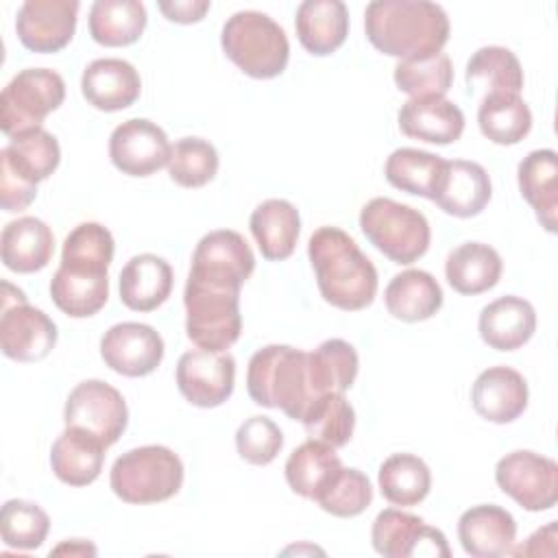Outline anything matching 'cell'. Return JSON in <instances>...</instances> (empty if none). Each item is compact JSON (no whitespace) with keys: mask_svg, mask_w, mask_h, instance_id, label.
<instances>
[{"mask_svg":"<svg viewBox=\"0 0 558 558\" xmlns=\"http://www.w3.org/2000/svg\"><path fill=\"white\" fill-rule=\"evenodd\" d=\"M364 31L379 52L403 61L440 52L449 17L429 0H375L364 11Z\"/></svg>","mask_w":558,"mask_h":558,"instance_id":"6da1fadb","label":"cell"},{"mask_svg":"<svg viewBox=\"0 0 558 558\" xmlns=\"http://www.w3.org/2000/svg\"><path fill=\"white\" fill-rule=\"evenodd\" d=\"M307 255L318 290L329 305L357 312L373 303L377 270L347 231L338 227L316 229L307 242Z\"/></svg>","mask_w":558,"mask_h":558,"instance_id":"7a4b0ae2","label":"cell"},{"mask_svg":"<svg viewBox=\"0 0 558 558\" xmlns=\"http://www.w3.org/2000/svg\"><path fill=\"white\" fill-rule=\"evenodd\" d=\"M251 399L301 421L316 399L307 371V353L288 344H268L253 353L246 371Z\"/></svg>","mask_w":558,"mask_h":558,"instance_id":"3957f363","label":"cell"},{"mask_svg":"<svg viewBox=\"0 0 558 558\" xmlns=\"http://www.w3.org/2000/svg\"><path fill=\"white\" fill-rule=\"evenodd\" d=\"M225 54L253 78L279 76L290 59L286 31L262 11L233 13L220 35Z\"/></svg>","mask_w":558,"mask_h":558,"instance_id":"277c9868","label":"cell"},{"mask_svg":"<svg viewBox=\"0 0 558 558\" xmlns=\"http://www.w3.org/2000/svg\"><path fill=\"white\" fill-rule=\"evenodd\" d=\"M109 484L126 504H159L179 493L183 462L163 445L135 447L113 462Z\"/></svg>","mask_w":558,"mask_h":558,"instance_id":"5b68a950","label":"cell"},{"mask_svg":"<svg viewBox=\"0 0 558 558\" xmlns=\"http://www.w3.org/2000/svg\"><path fill=\"white\" fill-rule=\"evenodd\" d=\"M360 229L395 264L416 262L427 253L432 240L429 222L418 209L386 196H377L362 207Z\"/></svg>","mask_w":558,"mask_h":558,"instance_id":"8992f818","label":"cell"},{"mask_svg":"<svg viewBox=\"0 0 558 558\" xmlns=\"http://www.w3.org/2000/svg\"><path fill=\"white\" fill-rule=\"evenodd\" d=\"M183 303L187 314L185 331L198 349L220 353L240 338V290L211 288L187 279Z\"/></svg>","mask_w":558,"mask_h":558,"instance_id":"52a82bcc","label":"cell"},{"mask_svg":"<svg viewBox=\"0 0 558 558\" xmlns=\"http://www.w3.org/2000/svg\"><path fill=\"white\" fill-rule=\"evenodd\" d=\"M65 98L61 74L48 68H26L17 72L0 96V129L4 135L39 129L44 118L59 109Z\"/></svg>","mask_w":558,"mask_h":558,"instance_id":"ba28073f","label":"cell"},{"mask_svg":"<svg viewBox=\"0 0 558 558\" xmlns=\"http://www.w3.org/2000/svg\"><path fill=\"white\" fill-rule=\"evenodd\" d=\"M0 347L15 362L44 360L57 344V325L41 310L28 305L26 294L2 281Z\"/></svg>","mask_w":558,"mask_h":558,"instance_id":"9c48e42d","label":"cell"},{"mask_svg":"<svg viewBox=\"0 0 558 558\" xmlns=\"http://www.w3.org/2000/svg\"><path fill=\"white\" fill-rule=\"evenodd\" d=\"M253 270L255 255L246 240L238 231L218 229L196 244L187 279L211 288L240 290Z\"/></svg>","mask_w":558,"mask_h":558,"instance_id":"30bf717a","label":"cell"},{"mask_svg":"<svg viewBox=\"0 0 558 558\" xmlns=\"http://www.w3.org/2000/svg\"><path fill=\"white\" fill-rule=\"evenodd\" d=\"M497 486L530 512L549 510L558 501V464L534 451L506 453L495 466Z\"/></svg>","mask_w":558,"mask_h":558,"instance_id":"8fae6325","label":"cell"},{"mask_svg":"<svg viewBox=\"0 0 558 558\" xmlns=\"http://www.w3.org/2000/svg\"><path fill=\"white\" fill-rule=\"evenodd\" d=\"M63 421L70 427L94 434L105 447H111L126 429L129 410L124 397L113 386L100 379H87L68 395Z\"/></svg>","mask_w":558,"mask_h":558,"instance_id":"7c38bea8","label":"cell"},{"mask_svg":"<svg viewBox=\"0 0 558 558\" xmlns=\"http://www.w3.org/2000/svg\"><path fill=\"white\" fill-rule=\"evenodd\" d=\"M371 541L377 554L386 558L412 556H442L449 558V545L440 530L429 527L421 517L386 508L381 510L371 530Z\"/></svg>","mask_w":558,"mask_h":558,"instance_id":"4fadbf2b","label":"cell"},{"mask_svg":"<svg viewBox=\"0 0 558 558\" xmlns=\"http://www.w3.org/2000/svg\"><path fill=\"white\" fill-rule=\"evenodd\" d=\"M235 384V360L227 351L192 349L179 357L177 386L181 395L198 408L225 403Z\"/></svg>","mask_w":558,"mask_h":558,"instance_id":"5bb4252c","label":"cell"},{"mask_svg":"<svg viewBox=\"0 0 558 558\" xmlns=\"http://www.w3.org/2000/svg\"><path fill=\"white\" fill-rule=\"evenodd\" d=\"M109 157L122 174L150 177L168 166L170 144L161 126L144 118H133L113 129L109 137Z\"/></svg>","mask_w":558,"mask_h":558,"instance_id":"9a60e30c","label":"cell"},{"mask_svg":"<svg viewBox=\"0 0 558 558\" xmlns=\"http://www.w3.org/2000/svg\"><path fill=\"white\" fill-rule=\"evenodd\" d=\"M76 0H28L20 7L15 31L24 48L57 52L70 44L76 31Z\"/></svg>","mask_w":558,"mask_h":558,"instance_id":"2e32d148","label":"cell"},{"mask_svg":"<svg viewBox=\"0 0 558 558\" xmlns=\"http://www.w3.org/2000/svg\"><path fill=\"white\" fill-rule=\"evenodd\" d=\"M105 364L124 377L150 375L163 360L161 336L144 323H118L100 340Z\"/></svg>","mask_w":558,"mask_h":558,"instance_id":"e0dca14e","label":"cell"},{"mask_svg":"<svg viewBox=\"0 0 558 558\" xmlns=\"http://www.w3.org/2000/svg\"><path fill=\"white\" fill-rule=\"evenodd\" d=\"M490 194V177L480 163L466 159H445L432 201L449 216L471 218L488 205Z\"/></svg>","mask_w":558,"mask_h":558,"instance_id":"ac0fdd59","label":"cell"},{"mask_svg":"<svg viewBox=\"0 0 558 558\" xmlns=\"http://www.w3.org/2000/svg\"><path fill=\"white\" fill-rule=\"evenodd\" d=\"M517 523L512 514L495 504H482L464 510L458 519V538L473 558H497L512 551Z\"/></svg>","mask_w":558,"mask_h":558,"instance_id":"d6986e66","label":"cell"},{"mask_svg":"<svg viewBox=\"0 0 558 558\" xmlns=\"http://www.w3.org/2000/svg\"><path fill=\"white\" fill-rule=\"evenodd\" d=\"M471 403L490 423H512L527 408V384L510 366H490L477 375L471 388Z\"/></svg>","mask_w":558,"mask_h":558,"instance_id":"ffe728a7","label":"cell"},{"mask_svg":"<svg viewBox=\"0 0 558 558\" xmlns=\"http://www.w3.org/2000/svg\"><path fill=\"white\" fill-rule=\"evenodd\" d=\"M81 92L92 107L100 111H120L140 98L142 78L124 59H96L83 70Z\"/></svg>","mask_w":558,"mask_h":558,"instance_id":"44dd1931","label":"cell"},{"mask_svg":"<svg viewBox=\"0 0 558 558\" xmlns=\"http://www.w3.org/2000/svg\"><path fill=\"white\" fill-rule=\"evenodd\" d=\"M397 118L408 137L429 144H451L464 131L462 109L447 98H410Z\"/></svg>","mask_w":558,"mask_h":558,"instance_id":"7402d4cb","label":"cell"},{"mask_svg":"<svg viewBox=\"0 0 558 558\" xmlns=\"http://www.w3.org/2000/svg\"><path fill=\"white\" fill-rule=\"evenodd\" d=\"M480 336L497 351H514L523 347L536 329V312L523 296L506 294L488 303L480 312Z\"/></svg>","mask_w":558,"mask_h":558,"instance_id":"603a6c76","label":"cell"},{"mask_svg":"<svg viewBox=\"0 0 558 558\" xmlns=\"http://www.w3.org/2000/svg\"><path fill=\"white\" fill-rule=\"evenodd\" d=\"M105 442L81 427H65L50 449L52 473L70 486L92 484L105 462Z\"/></svg>","mask_w":558,"mask_h":558,"instance_id":"cb8c5ba5","label":"cell"},{"mask_svg":"<svg viewBox=\"0 0 558 558\" xmlns=\"http://www.w3.org/2000/svg\"><path fill=\"white\" fill-rule=\"evenodd\" d=\"M301 46L325 57L336 52L349 35V11L342 0H305L296 9L294 20Z\"/></svg>","mask_w":558,"mask_h":558,"instance_id":"d4e9b609","label":"cell"},{"mask_svg":"<svg viewBox=\"0 0 558 558\" xmlns=\"http://www.w3.org/2000/svg\"><path fill=\"white\" fill-rule=\"evenodd\" d=\"M172 292V268L163 257L140 253L120 270V301L133 312L157 310Z\"/></svg>","mask_w":558,"mask_h":558,"instance_id":"484cf974","label":"cell"},{"mask_svg":"<svg viewBox=\"0 0 558 558\" xmlns=\"http://www.w3.org/2000/svg\"><path fill=\"white\" fill-rule=\"evenodd\" d=\"M521 196L532 205L541 227L549 233L558 225V157L551 148L532 150L517 168Z\"/></svg>","mask_w":558,"mask_h":558,"instance_id":"4316f807","label":"cell"},{"mask_svg":"<svg viewBox=\"0 0 558 558\" xmlns=\"http://www.w3.org/2000/svg\"><path fill=\"white\" fill-rule=\"evenodd\" d=\"M0 253L9 270L22 275L37 272L48 266L54 253V235L44 220L24 216L2 229Z\"/></svg>","mask_w":558,"mask_h":558,"instance_id":"83f0119b","label":"cell"},{"mask_svg":"<svg viewBox=\"0 0 558 558\" xmlns=\"http://www.w3.org/2000/svg\"><path fill=\"white\" fill-rule=\"evenodd\" d=\"M251 233L266 259H288L301 233L299 209L290 201L268 198L253 209Z\"/></svg>","mask_w":558,"mask_h":558,"instance_id":"f1b7e54d","label":"cell"},{"mask_svg":"<svg viewBox=\"0 0 558 558\" xmlns=\"http://www.w3.org/2000/svg\"><path fill=\"white\" fill-rule=\"evenodd\" d=\"M386 310L403 320L418 323L432 318L442 305V290L438 281L425 270H403L395 275L384 292Z\"/></svg>","mask_w":558,"mask_h":558,"instance_id":"f546056e","label":"cell"},{"mask_svg":"<svg viewBox=\"0 0 558 558\" xmlns=\"http://www.w3.org/2000/svg\"><path fill=\"white\" fill-rule=\"evenodd\" d=\"M466 85L480 100L490 94H521L523 70L512 50L484 46L466 63Z\"/></svg>","mask_w":558,"mask_h":558,"instance_id":"4dcf8cb0","label":"cell"},{"mask_svg":"<svg viewBox=\"0 0 558 558\" xmlns=\"http://www.w3.org/2000/svg\"><path fill=\"white\" fill-rule=\"evenodd\" d=\"M61 159L59 142L46 129H33L11 137L0 153V166H7L22 181L37 185L48 179Z\"/></svg>","mask_w":558,"mask_h":558,"instance_id":"1f68e13d","label":"cell"},{"mask_svg":"<svg viewBox=\"0 0 558 558\" xmlns=\"http://www.w3.org/2000/svg\"><path fill=\"white\" fill-rule=\"evenodd\" d=\"M504 264L499 253L482 242H464L447 255L445 277L460 294H482L497 286Z\"/></svg>","mask_w":558,"mask_h":558,"instance_id":"d6a6232c","label":"cell"},{"mask_svg":"<svg viewBox=\"0 0 558 558\" xmlns=\"http://www.w3.org/2000/svg\"><path fill=\"white\" fill-rule=\"evenodd\" d=\"M340 469L342 462L336 449L310 438L286 460V482L296 495L316 501Z\"/></svg>","mask_w":558,"mask_h":558,"instance_id":"836d02e7","label":"cell"},{"mask_svg":"<svg viewBox=\"0 0 558 558\" xmlns=\"http://www.w3.org/2000/svg\"><path fill=\"white\" fill-rule=\"evenodd\" d=\"M144 28L146 9L137 0H96L89 9V35L100 46H131Z\"/></svg>","mask_w":558,"mask_h":558,"instance_id":"e575fe53","label":"cell"},{"mask_svg":"<svg viewBox=\"0 0 558 558\" xmlns=\"http://www.w3.org/2000/svg\"><path fill=\"white\" fill-rule=\"evenodd\" d=\"M477 124L499 146L519 144L532 129V111L519 94H490L480 100Z\"/></svg>","mask_w":558,"mask_h":558,"instance_id":"d590c367","label":"cell"},{"mask_svg":"<svg viewBox=\"0 0 558 558\" xmlns=\"http://www.w3.org/2000/svg\"><path fill=\"white\" fill-rule=\"evenodd\" d=\"M357 353L342 338H329L307 353V371L316 397L325 392H344L357 375Z\"/></svg>","mask_w":558,"mask_h":558,"instance_id":"8d00e7d4","label":"cell"},{"mask_svg":"<svg viewBox=\"0 0 558 558\" xmlns=\"http://www.w3.org/2000/svg\"><path fill=\"white\" fill-rule=\"evenodd\" d=\"M50 296L63 314L87 318L105 307L109 299V277L74 272L59 266L50 281Z\"/></svg>","mask_w":558,"mask_h":558,"instance_id":"74e56055","label":"cell"},{"mask_svg":"<svg viewBox=\"0 0 558 558\" xmlns=\"http://www.w3.org/2000/svg\"><path fill=\"white\" fill-rule=\"evenodd\" d=\"M379 490L392 506H416L432 488L429 466L412 453H392L379 466Z\"/></svg>","mask_w":558,"mask_h":558,"instance_id":"f35d334b","label":"cell"},{"mask_svg":"<svg viewBox=\"0 0 558 558\" xmlns=\"http://www.w3.org/2000/svg\"><path fill=\"white\" fill-rule=\"evenodd\" d=\"M113 259V235L100 222H81L74 227L61 251V268L89 275H107Z\"/></svg>","mask_w":558,"mask_h":558,"instance_id":"ab89813d","label":"cell"},{"mask_svg":"<svg viewBox=\"0 0 558 558\" xmlns=\"http://www.w3.org/2000/svg\"><path fill=\"white\" fill-rule=\"evenodd\" d=\"M301 423L312 440L340 449L353 436L355 410L344 399V392H325L310 403Z\"/></svg>","mask_w":558,"mask_h":558,"instance_id":"60d3db41","label":"cell"},{"mask_svg":"<svg viewBox=\"0 0 558 558\" xmlns=\"http://www.w3.org/2000/svg\"><path fill=\"white\" fill-rule=\"evenodd\" d=\"M442 166L445 159L434 153L418 148H397L386 159L384 174L392 187L432 201Z\"/></svg>","mask_w":558,"mask_h":558,"instance_id":"b9f144b4","label":"cell"},{"mask_svg":"<svg viewBox=\"0 0 558 558\" xmlns=\"http://www.w3.org/2000/svg\"><path fill=\"white\" fill-rule=\"evenodd\" d=\"M395 83L412 98H445L453 83V65L445 52L403 59L395 68Z\"/></svg>","mask_w":558,"mask_h":558,"instance_id":"7bdbcfd3","label":"cell"},{"mask_svg":"<svg viewBox=\"0 0 558 558\" xmlns=\"http://www.w3.org/2000/svg\"><path fill=\"white\" fill-rule=\"evenodd\" d=\"M218 153L214 144L201 137H183L170 146L168 172L181 187H203L218 172Z\"/></svg>","mask_w":558,"mask_h":558,"instance_id":"ee69618b","label":"cell"},{"mask_svg":"<svg viewBox=\"0 0 558 558\" xmlns=\"http://www.w3.org/2000/svg\"><path fill=\"white\" fill-rule=\"evenodd\" d=\"M50 530L48 514L33 501L9 499L0 514V534L7 547L37 549Z\"/></svg>","mask_w":558,"mask_h":558,"instance_id":"f6af8a7d","label":"cell"},{"mask_svg":"<svg viewBox=\"0 0 558 558\" xmlns=\"http://www.w3.org/2000/svg\"><path fill=\"white\" fill-rule=\"evenodd\" d=\"M373 501L368 477L360 469H340L329 486L316 497V504L333 517H357Z\"/></svg>","mask_w":558,"mask_h":558,"instance_id":"bcb514c9","label":"cell"},{"mask_svg":"<svg viewBox=\"0 0 558 558\" xmlns=\"http://www.w3.org/2000/svg\"><path fill=\"white\" fill-rule=\"evenodd\" d=\"M283 447V434L268 416H251L235 432V449L248 464H270Z\"/></svg>","mask_w":558,"mask_h":558,"instance_id":"7dc6e473","label":"cell"},{"mask_svg":"<svg viewBox=\"0 0 558 558\" xmlns=\"http://www.w3.org/2000/svg\"><path fill=\"white\" fill-rule=\"evenodd\" d=\"M37 196V185L15 177L7 166H0V201L4 211H22Z\"/></svg>","mask_w":558,"mask_h":558,"instance_id":"c3c4849f","label":"cell"},{"mask_svg":"<svg viewBox=\"0 0 558 558\" xmlns=\"http://www.w3.org/2000/svg\"><path fill=\"white\" fill-rule=\"evenodd\" d=\"M209 0H174V2H159V11L170 20L179 24H192L201 22L205 13L209 11Z\"/></svg>","mask_w":558,"mask_h":558,"instance_id":"681fc988","label":"cell"},{"mask_svg":"<svg viewBox=\"0 0 558 558\" xmlns=\"http://www.w3.org/2000/svg\"><path fill=\"white\" fill-rule=\"evenodd\" d=\"M556 521H549L545 527L536 530L521 547L512 549L514 556H554L556 554Z\"/></svg>","mask_w":558,"mask_h":558,"instance_id":"f907efd6","label":"cell"},{"mask_svg":"<svg viewBox=\"0 0 558 558\" xmlns=\"http://www.w3.org/2000/svg\"><path fill=\"white\" fill-rule=\"evenodd\" d=\"M52 554H92V556H94V554H96V547L89 545V543H85V541H81V538H76V541H72V543H63V545L54 547Z\"/></svg>","mask_w":558,"mask_h":558,"instance_id":"816d5d0a","label":"cell"}]
</instances>
